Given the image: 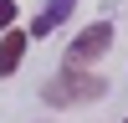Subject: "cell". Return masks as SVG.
Returning <instances> with one entry per match:
<instances>
[{"label": "cell", "instance_id": "1", "mask_svg": "<svg viewBox=\"0 0 128 123\" xmlns=\"http://www.w3.org/2000/svg\"><path fill=\"white\" fill-rule=\"evenodd\" d=\"M102 92H108V82H102V77H87V72L67 67V72H56V77L41 87V98H46L51 108H72V102H98Z\"/></svg>", "mask_w": 128, "mask_h": 123}, {"label": "cell", "instance_id": "3", "mask_svg": "<svg viewBox=\"0 0 128 123\" xmlns=\"http://www.w3.org/2000/svg\"><path fill=\"white\" fill-rule=\"evenodd\" d=\"M26 46H31V36L26 31H0V77H10V72L20 67V62H26Z\"/></svg>", "mask_w": 128, "mask_h": 123}, {"label": "cell", "instance_id": "2", "mask_svg": "<svg viewBox=\"0 0 128 123\" xmlns=\"http://www.w3.org/2000/svg\"><path fill=\"white\" fill-rule=\"evenodd\" d=\"M108 46H113V20H92V26L67 46V67H92V62L108 56Z\"/></svg>", "mask_w": 128, "mask_h": 123}, {"label": "cell", "instance_id": "4", "mask_svg": "<svg viewBox=\"0 0 128 123\" xmlns=\"http://www.w3.org/2000/svg\"><path fill=\"white\" fill-rule=\"evenodd\" d=\"M72 10H77V0H46V5H41V16L31 20V31H26V36H31V41H36V36H51V31H56L62 20L72 16Z\"/></svg>", "mask_w": 128, "mask_h": 123}, {"label": "cell", "instance_id": "5", "mask_svg": "<svg viewBox=\"0 0 128 123\" xmlns=\"http://www.w3.org/2000/svg\"><path fill=\"white\" fill-rule=\"evenodd\" d=\"M10 20H16V0H0V31H5Z\"/></svg>", "mask_w": 128, "mask_h": 123}]
</instances>
